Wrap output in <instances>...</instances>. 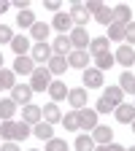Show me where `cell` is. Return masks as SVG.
Listing matches in <instances>:
<instances>
[{"instance_id":"obj_1","label":"cell","mask_w":135,"mask_h":151,"mask_svg":"<svg viewBox=\"0 0 135 151\" xmlns=\"http://www.w3.org/2000/svg\"><path fill=\"white\" fill-rule=\"evenodd\" d=\"M30 135H32V129H30V124H25V122H14V119H8V122L0 124V138H6L8 143L27 140Z\"/></svg>"},{"instance_id":"obj_2","label":"cell","mask_w":135,"mask_h":151,"mask_svg":"<svg viewBox=\"0 0 135 151\" xmlns=\"http://www.w3.org/2000/svg\"><path fill=\"white\" fill-rule=\"evenodd\" d=\"M49 84H51L49 68H35V70L30 73V89H32V92H46Z\"/></svg>"},{"instance_id":"obj_3","label":"cell","mask_w":135,"mask_h":151,"mask_svg":"<svg viewBox=\"0 0 135 151\" xmlns=\"http://www.w3.org/2000/svg\"><path fill=\"white\" fill-rule=\"evenodd\" d=\"M81 84H84L87 92H89V89H100V86H103V73H100L97 68H87V70L81 73Z\"/></svg>"},{"instance_id":"obj_4","label":"cell","mask_w":135,"mask_h":151,"mask_svg":"<svg viewBox=\"0 0 135 151\" xmlns=\"http://www.w3.org/2000/svg\"><path fill=\"white\" fill-rule=\"evenodd\" d=\"M70 43H73V49H81V51H87V46H89V32H87V27H73L70 30Z\"/></svg>"},{"instance_id":"obj_5","label":"cell","mask_w":135,"mask_h":151,"mask_svg":"<svg viewBox=\"0 0 135 151\" xmlns=\"http://www.w3.org/2000/svg\"><path fill=\"white\" fill-rule=\"evenodd\" d=\"M89 16H92V14L87 11L84 3H79V0H76V3L70 6V19H73V24H76V27H84V24L89 22Z\"/></svg>"},{"instance_id":"obj_6","label":"cell","mask_w":135,"mask_h":151,"mask_svg":"<svg viewBox=\"0 0 135 151\" xmlns=\"http://www.w3.org/2000/svg\"><path fill=\"white\" fill-rule=\"evenodd\" d=\"M11 100L19 105H27L30 100H32V89H30V84H14V89H11Z\"/></svg>"},{"instance_id":"obj_7","label":"cell","mask_w":135,"mask_h":151,"mask_svg":"<svg viewBox=\"0 0 135 151\" xmlns=\"http://www.w3.org/2000/svg\"><path fill=\"white\" fill-rule=\"evenodd\" d=\"M79 113V129H95L97 127V111H89V108H81V111H76Z\"/></svg>"},{"instance_id":"obj_8","label":"cell","mask_w":135,"mask_h":151,"mask_svg":"<svg viewBox=\"0 0 135 151\" xmlns=\"http://www.w3.org/2000/svg\"><path fill=\"white\" fill-rule=\"evenodd\" d=\"M68 68H81V70H87V68H89V51L73 49V51L68 54Z\"/></svg>"},{"instance_id":"obj_9","label":"cell","mask_w":135,"mask_h":151,"mask_svg":"<svg viewBox=\"0 0 135 151\" xmlns=\"http://www.w3.org/2000/svg\"><path fill=\"white\" fill-rule=\"evenodd\" d=\"M92 140L97 143V146H105V143H113V129L108 124H97L92 129Z\"/></svg>"},{"instance_id":"obj_10","label":"cell","mask_w":135,"mask_h":151,"mask_svg":"<svg viewBox=\"0 0 135 151\" xmlns=\"http://www.w3.org/2000/svg\"><path fill=\"white\" fill-rule=\"evenodd\" d=\"M87 97H89V92L81 86V89H68V103L76 108V111H81L87 108Z\"/></svg>"},{"instance_id":"obj_11","label":"cell","mask_w":135,"mask_h":151,"mask_svg":"<svg viewBox=\"0 0 135 151\" xmlns=\"http://www.w3.org/2000/svg\"><path fill=\"white\" fill-rule=\"evenodd\" d=\"M22 122L25 124H38V122H43V111L38 108V105H32V103H27L25 105V111H22Z\"/></svg>"},{"instance_id":"obj_12","label":"cell","mask_w":135,"mask_h":151,"mask_svg":"<svg viewBox=\"0 0 135 151\" xmlns=\"http://www.w3.org/2000/svg\"><path fill=\"white\" fill-rule=\"evenodd\" d=\"M113 116H116V122H122V124H132V119H135V105H130V103L116 105V108H113Z\"/></svg>"},{"instance_id":"obj_13","label":"cell","mask_w":135,"mask_h":151,"mask_svg":"<svg viewBox=\"0 0 135 151\" xmlns=\"http://www.w3.org/2000/svg\"><path fill=\"white\" fill-rule=\"evenodd\" d=\"M30 51H32V54H30V60H32V62H49L51 57H54L51 46H46V43H35Z\"/></svg>"},{"instance_id":"obj_14","label":"cell","mask_w":135,"mask_h":151,"mask_svg":"<svg viewBox=\"0 0 135 151\" xmlns=\"http://www.w3.org/2000/svg\"><path fill=\"white\" fill-rule=\"evenodd\" d=\"M51 51H54L57 57H65V60H68V54L73 51V43H70V38H68V35H57V41L51 43Z\"/></svg>"},{"instance_id":"obj_15","label":"cell","mask_w":135,"mask_h":151,"mask_svg":"<svg viewBox=\"0 0 135 151\" xmlns=\"http://www.w3.org/2000/svg\"><path fill=\"white\" fill-rule=\"evenodd\" d=\"M51 24H54L57 30H60L62 35H68V32H70V30L76 27V24H73V19H70V14H62V11H60V14H54Z\"/></svg>"},{"instance_id":"obj_16","label":"cell","mask_w":135,"mask_h":151,"mask_svg":"<svg viewBox=\"0 0 135 151\" xmlns=\"http://www.w3.org/2000/svg\"><path fill=\"white\" fill-rule=\"evenodd\" d=\"M14 73H19V76H30L32 70H35V62L30 60V57L25 54V57H16L14 60V68H11Z\"/></svg>"},{"instance_id":"obj_17","label":"cell","mask_w":135,"mask_h":151,"mask_svg":"<svg viewBox=\"0 0 135 151\" xmlns=\"http://www.w3.org/2000/svg\"><path fill=\"white\" fill-rule=\"evenodd\" d=\"M113 60H116L119 65H124V68L135 65V51H132V46H119L116 54H113Z\"/></svg>"},{"instance_id":"obj_18","label":"cell","mask_w":135,"mask_h":151,"mask_svg":"<svg viewBox=\"0 0 135 151\" xmlns=\"http://www.w3.org/2000/svg\"><path fill=\"white\" fill-rule=\"evenodd\" d=\"M103 100L108 103V105H122V100H124V92H122V86H108L105 89V94H103Z\"/></svg>"},{"instance_id":"obj_19","label":"cell","mask_w":135,"mask_h":151,"mask_svg":"<svg viewBox=\"0 0 135 151\" xmlns=\"http://www.w3.org/2000/svg\"><path fill=\"white\" fill-rule=\"evenodd\" d=\"M111 14H113V24H130V6H124V3H119L116 8H111Z\"/></svg>"},{"instance_id":"obj_20","label":"cell","mask_w":135,"mask_h":151,"mask_svg":"<svg viewBox=\"0 0 135 151\" xmlns=\"http://www.w3.org/2000/svg\"><path fill=\"white\" fill-rule=\"evenodd\" d=\"M46 92L51 94V100H54V103H57V100H65V97H68V86H65V81H51Z\"/></svg>"},{"instance_id":"obj_21","label":"cell","mask_w":135,"mask_h":151,"mask_svg":"<svg viewBox=\"0 0 135 151\" xmlns=\"http://www.w3.org/2000/svg\"><path fill=\"white\" fill-rule=\"evenodd\" d=\"M46 65H49V73H51V76H62V73L68 70V60H65V57H57V54L51 57Z\"/></svg>"},{"instance_id":"obj_22","label":"cell","mask_w":135,"mask_h":151,"mask_svg":"<svg viewBox=\"0 0 135 151\" xmlns=\"http://www.w3.org/2000/svg\"><path fill=\"white\" fill-rule=\"evenodd\" d=\"M41 111H43V122H46V124L62 122V113H60V108H57V103H49V105H43Z\"/></svg>"},{"instance_id":"obj_23","label":"cell","mask_w":135,"mask_h":151,"mask_svg":"<svg viewBox=\"0 0 135 151\" xmlns=\"http://www.w3.org/2000/svg\"><path fill=\"white\" fill-rule=\"evenodd\" d=\"M11 49L16 51V57H25V51H27V49H32V46H30V38H27V35H14Z\"/></svg>"},{"instance_id":"obj_24","label":"cell","mask_w":135,"mask_h":151,"mask_svg":"<svg viewBox=\"0 0 135 151\" xmlns=\"http://www.w3.org/2000/svg\"><path fill=\"white\" fill-rule=\"evenodd\" d=\"M32 135L41 138V140H51V138H54V129H51V124H46V122H38V124H32Z\"/></svg>"},{"instance_id":"obj_25","label":"cell","mask_w":135,"mask_h":151,"mask_svg":"<svg viewBox=\"0 0 135 151\" xmlns=\"http://www.w3.org/2000/svg\"><path fill=\"white\" fill-rule=\"evenodd\" d=\"M105 51H108V38H105V35H100V38H92V41H89V54H92V57L105 54Z\"/></svg>"},{"instance_id":"obj_26","label":"cell","mask_w":135,"mask_h":151,"mask_svg":"<svg viewBox=\"0 0 135 151\" xmlns=\"http://www.w3.org/2000/svg\"><path fill=\"white\" fill-rule=\"evenodd\" d=\"M30 35L35 38L38 43H46V38H49V24H43V22H35V24L30 27Z\"/></svg>"},{"instance_id":"obj_27","label":"cell","mask_w":135,"mask_h":151,"mask_svg":"<svg viewBox=\"0 0 135 151\" xmlns=\"http://www.w3.org/2000/svg\"><path fill=\"white\" fill-rule=\"evenodd\" d=\"M14 113H16V103H14L11 97L0 100V119H3V122H8V119H14Z\"/></svg>"},{"instance_id":"obj_28","label":"cell","mask_w":135,"mask_h":151,"mask_svg":"<svg viewBox=\"0 0 135 151\" xmlns=\"http://www.w3.org/2000/svg\"><path fill=\"white\" fill-rule=\"evenodd\" d=\"M16 84V73L8 68H0V89H14Z\"/></svg>"},{"instance_id":"obj_29","label":"cell","mask_w":135,"mask_h":151,"mask_svg":"<svg viewBox=\"0 0 135 151\" xmlns=\"http://www.w3.org/2000/svg\"><path fill=\"white\" fill-rule=\"evenodd\" d=\"M119 86H122V92H130V94H135V76H132L130 70H124V73L119 76Z\"/></svg>"},{"instance_id":"obj_30","label":"cell","mask_w":135,"mask_h":151,"mask_svg":"<svg viewBox=\"0 0 135 151\" xmlns=\"http://www.w3.org/2000/svg\"><path fill=\"white\" fill-rule=\"evenodd\" d=\"M113 62H116V60H113V54H111V51H105V54H97V57H95V68H97L100 73H103V70H108Z\"/></svg>"},{"instance_id":"obj_31","label":"cell","mask_w":135,"mask_h":151,"mask_svg":"<svg viewBox=\"0 0 135 151\" xmlns=\"http://www.w3.org/2000/svg\"><path fill=\"white\" fill-rule=\"evenodd\" d=\"M16 24H19V27H32V24H35V14H32L30 8H27V11H19V14H16Z\"/></svg>"},{"instance_id":"obj_32","label":"cell","mask_w":135,"mask_h":151,"mask_svg":"<svg viewBox=\"0 0 135 151\" xmlns=\"http://www.w3.org/2000/svg\"><path fill=\"white\" fill-rule=\"evenodd\" d=\"M62 124H65L68 132H79V113H76V111L65 113V116H62Z\"/></svg>"},{"instance_id":"obj_33","label":"cell","mask_w":135,"mask_h":151,"mask_svg":"<svg viewBox=\"0 0 135 151\" xmlns=\"http://www.w3.org/2000/svg\"><path fill=\"white\" fill-rule=\"evenodd\" d=\"M76 151H95L92 135H79V138H76Z\"/></svg>"},{"instance_id":"obj_34","label":"cell","mask_w":135,"mask_h":151,"mask_svg":"<svg viewBox=\"0 0 135 151\" xmlns=\"http://www.w3.org/2000/svg\"><path fill=\"white\" fill-rule=\"evenodd\" d=\"M124 27L127 24H108V41H124Z\"/></svg>"},{"instance_id":"obj_35","label":"cell","mask_w":135,"mask_h":151,"mask_svg":"<svg viewBox=\"0 0 135 151\" xmlns=\"http://www.w3.org/2000/svg\"><path fill=\"white\" fill-rule=\"evenodd\" d=\"M95 19H97L100 24H105V27H108V24H113V14H111V8H108V6H103L97 14H95Z\"/></svg>"},{"instance_id":"obj_36","label":"cell","mask_w":135,"mask_h":151,"mask_svg":"<svg viewBox=\"0 0 135 151\" xmlns=\"http://www.w3.org/2000/svg\"><path fill=\"white\" fill-rule=\"evenodd\" d=\"M46 151H68V143L62 138H51V140H46Z\"/></svg>"},{"instance_id":"obj_37","label":"cell","mask_w":135,"mask_h":151,"mask_svg":"<svg viewBox=\"0 0 135 151\" xmlns=\"http://www.w3.org/2000/svg\"><path fill=\"white\" fill-rule=\"evenodd\" d=\"M14 41V32L8 24H0V43H11Z\"/></svg>"},{"instance_id":"obj_38","label":"cell","mask_w":135,"mask_h":151,"mask_svg":"<svg viewBox=\"0 0 135 151\" xmlns=\"http://www.w3.org/2000/svg\"><path fill=\"white\" fill-rule=\"evenodd\" d=\"M84 6H87V11H89V14L95 16V14H97V11H100V8H103L105 3H103V0H87Z\"/></svg>"},{"instance_id":"obj_39","label":"cell","mask_w":135,"mask_h":151,"mask_svg":"<svg viewBox=\"0 0 135 151\" xmlns=\"http://www.w3.org/2000/svg\"><path fill=\"white\" fill-rule=\"evenodd\" d=\"M124 41H127V46H132V43H135V24H132V22L124 27Z\"/></svg>"},{"instance_id":"obj_40","label":"cell","mask_w":135,"mask_h":151,"mask_svg":"<svg viewBox=\"0 0 135 151\" xmlns=\"http://www.w3.org/2000/svg\"><path fill=\"white\" fill-rule=\"evenodd\" d=\"M95 111H97V113H111V111H113V105H108V103L100 97L97 103H95Z\"/></svg>"},{"instance_id":"obj_41","label":"cell","mask_w":135,"mask_h":151,"mask_svg":"<svg viewBox=\"0 0 135 151\" xmlns=\"http://www.w3.org/2000/svg\"><path fill=\"white\" fill-rule=\"evenodd\" d=\"M95 151H127V148H122L119 143H105V146H95Z\"/></svg>"},{"instance_id":"obj_42","label":"cell","mask_w":135,"mask_h":151,"mask_svg":"<svg viewBox=\"0 0 135 151\" xmlns=\"http://www.w3.org/2000/svg\"><path fill=\"white\" fill-rule=\"evenodd\" d=\"M11 6H16L19 11H27L30 8V0H11Z\"/></svg>"},{"instance_id":"obj_43","label":"cell","mask_w":135,"mask_h":151,"mask_svg":"<svg viewBox=\"0 0 135 151\" xmlns=\"http://www.w3.org/2000/svg\"><path fill=\"white\" fill-rule=\"evenodd\" d=\"M49 11H54V14H60V0H46V3H43Z\"/></svg>"},{"instance_id":"obj_44","label":"cell","mask_w":135,"mask_h":151,"mask_svg":"<svg viewBox=\"0 0 135 151\" xmlns=\"http://www.w3.org/2000/svg\"><path fill=\"white\" fill-rule=\"evenodd\" d=\"M0 151H19V146H16V143H3V146H0Z\"/></svg>"},{"instance_id":"obj_45","label":"cell","mask_w":135,"mask_h":151,"mask_svg":"<svg viewBox=\"0 0 135 151\" xmlns=\"http://www.w3.org/2000/svg\"><path fill=\"white\" fill-rule=\"evenodd\" d=\"M11 8V0H0V14H6Z\"/></svg>"},{"instance_id":"obj_46","label":"cell","mask_w":135,"mask_h":151,"mask_svg":"<svg viewBox=\"0 0 135 151\" xmlns=\"http://www.w3.org/2000/svg\"><path fill=\"white\" fill-rule=\"evenodd\" d=\"M130 127H132V132H135V119H132V124H130Z\"/></svg>"},{"instance_id":"obj_47","label":"cell","mask_w":135,"mask_h":151,"mask_svg":"<svg viewBox=\"0 0 135 151\" xmlns=\"http://www.w3.org/2000/svg\"><path fill=\"white\" fill-rule=\"evenodd\" d=\"M0 68H3V54H0Z\"/></svg>"},{"instance_id":"obj_48","label":"cell","mask_w":135,"mask_h":151,"mask_svg":"<svg viewBox=\"0 0 135 151\" xmlns=\"http://www.w3.org/2000/svg\"><path fill=\"white\" fill-rule=\"evenodd\" d=\"M130 151H135V146H130Z\"/></svg>"},{"instance_id":"obj_49","label":"cell","mask_w":135,"mask_h":151,"mask_svg":"<svg viewBox=\"0 0 135 151\" xmlns=\"http://www.w3.org/2000/svg\"><path fill=\"white\" fill-rule=\"evenodd\" d=\"M30 151H38V148H30Z\"/></svg>"},{"instance_id":"obj_50","label":"cell","mask_w":135,"mask_h":151,"mask_svg":"<svg viewBox=\"0 0 135 151\" xmlns=\"http://www.w3.org/2000/svg\"><path fill=\"white\" fill-rule=\"evenodd\" d=\"M132 105H135V103H132Z\"/></svg>"}]
</instances>
